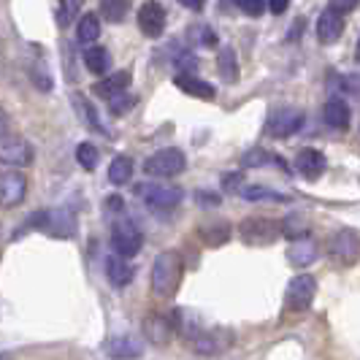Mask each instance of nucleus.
<instances>
[{
  "instance_id": "nucleus-1",
  "label": "nucleus",
  "mask_w": 360,
  "mask_h": 360,
  "mask_svg": "<svg viewBox=\"0 0 360 360\" xmlns=\"http://www.w3.org/2000/svg\"><path fill=\"white\" fill-rule=\"evenodd\" d=\"M181 274H184V263L176 250H165L155 257L152 263V292L158 298H168L179 290Z\"/></svg>"
},
{
  "instance_id": "nucleus-2",
  "label": "nucleus",
  "mask_w": 360,
  "mask_h": 360,
  "mask_svg": "<svg viewBox=\"0 0 360 360\" xmlns=\"http://www.w3.org/2000/svg\"><path fill=\"white\" fill-rule=\"evenodd\" d=\"M30 228H38V231H46L49 236L54 238H73L76 231H79V222H76V214H73V209H44V212H38L33 214L22 228L17 231H30Z\"/></svg>"
},
{
  "instance_id": "nucleus-3",
  "label": "nucleus",
  "mask_w": 360,
  "mask_h": 360,
  "mask_svg": "<svg viewBox=\"0 0 360 360\" xmlns=\"http://www.w3.org/2000/svg\"><path fill=\"white\" fill-rule=\"evenodd\" d=\"M282 233H285V225L276 222V219H269V217H250L238 225L241 241L250 244V247H269Z\"/></svg>"
},
{
  "instance_id": "nucleus-4",
  "label": "nucleus",
  "mask_w": 360,
  "mask_h": 360,
  "mask_svg": "<svg viewBox=\"0 0 360 360\" xmlns=\"http://www.w3.org/2000/svg\"><path fill=\"white\" fill-rule=\"evenodd\" d=\"M184 168H187V158L181 155L179 149H174V146L155 152V155H152V158H146V162H144L146 174H152V176H162V179L179 176Z\"/></svg>"
},
{
  "instance_id": "nucleus-5",
  "label": "nucleus",
  "mask_w": 360,
  "mask_h": 360,
  "mask_svg": "<svg viewBox=\"0 0 360 360\" xmlns=\"http://www.w3.org/2000/svg\"><path fill=\"white\" fill-rule=\"evenodd\" d=\"M314 295H317V279L311 274H298L288 285L285 304L290 311H307L314 304Z\"/></svg>"
},
{
  "instance_id": "nucleus-6",
  "label": "nucleus",
  "mask_w": 360,
  "mask_h": 360,
  "mask_svg": "<svg viewBox=\"0 0 360 360\" xmlns=\"http://www.w3.org/2000/svg\"><path fill=\"white\" fill-rule=\"evenodd\" d=\"M328 252L333 260H339L342 266H352L358 263L360 257V236L349 228L344 231H336V233L328 238Z\"/></svg>"
},
{
  "instance_id": "nucleus-7",
  "label": "nucleus",
  "mask_w": 360,
  "mask_h": 360,
  "mask_svg": "<svg viewBox=\"0 0 360 360\" xmlns=\"http://www.w3.org/2000/svg\"><path fill=\"white\" fill-rule=\"evenodd\" d=\"M139 195L152 209H176L184 200V190L174 184H139Z\"/></svg>"
},
{
  "instance_id": "nucleus-8",
  "label": "nucleus",
  "mask_w": 360,
  "mask_h": 360,
  "mask_svg": "<svg viewBox=\"0 0 360 360\" xmlns=\"http://www.w3.org/2000/svg\"><path fill=\"white\" fill-rule=\"evenodd\" d=\"M111 247H114V252L122 255V257H133V255L141 252V247H144V233L133 222H117L111 228Z\"/></svg>"
},
{
  "instance_id": "nucleus-9",
  "label": "nucleus",
  "mask_w": 360,
  "mask_h": 360,
  "mask_svg": "<svg viewBox=\"0 0 360 360\" xmlns=\"http://www.w3.org/2000/svg\"><path fill=\"white\" fill-rule=\"evenodd\" d=\"M301 127H304V111H301V108L285 106L271 114L266 130H269V136H274V139H290V136H295Z\"/></svg>"
},
{
  "instance_id": "nucleus-10",
  "label": "nucleus",
  "mask_w": 360,
  "mask_h": 360,
  "mask_svg": "<svg viewBox=\"0 0 360 360\" xmlns=\"http://www.w3.org/2000/svg\"><path fill=\"white\" fill-rule=\"evenodd\" d=\"M233 344V333L228 328H214V330H200L193 339V349L198 355H222Z\"/></svg>"
},
{
  "instance_id": "nucleus-11",
  "label": "nucleus",
  "mask_w": 360,
  "mask_h": 360,
  "mask_svg": "<svg viewBox=\"0 0 360 360\" xmlns=\"http://www.w3.org/2000/svg\"><path fill=\"white\" fill-rule=\"evenodd\" d=\"M27 195V176L22 171H3L0 176V203L3 209H14Z\"/></svg>"
},
{
  "instance_id": "nucleus-12",
  "label": "nucleus",
  "mask_w": 360,
  "mask_h": 360,
  "mask_svg": "<svg viewBox=\"0 0 360 360\" xmlns=\"http://www.w3.org/2000/svg\"><path fill=\"white\" fill-rule=\"evenodd\" d=\"M165 8L158 0H146L139 8V27L146 38H160L165 33Z\"/></svg>"
},
{
  "instance_id": "nucleus-13",
  "label": "nucleus",
  "mask_w": 360,
  "mask_h": 360,
  "mask_svg": "<svg viewBox=\"0 0 360 360\" xmlns=\"http://www.w3.org/2000/svg\"><path fill=\"white\" fill-rule=\"evenodd\" d=\"M0 160L6 165H30L33 162V146L19 136L3 133V144H0Z\"/></svg>"
},
{
  "instance_id": "nucleus-14",
  "label": "nucleus",
  "mask_w": 360,
  "mask_h": 360,
  "mask_svg": "<svg viewBox=\"0 0 360 360\" xmlns=\"http://www.w3.org/2000/svg\"><path fill=\"white\" fill-rule=\"evenodd\" d=\"M174 330H176V325H174V317H168V314H160V311H152V314H146L144 336L152 344H158V347L168 344V342H171V336H174Z\"/></svg>"
},
{
  "instance_id": "nucleus-15",
  "label": "nucleus",
  "mask_w": 360,
  "mask_h": 360,
  "mask_svg": "<svg viewBox=\"0 0 360 360\" xmlns=\"http://www.w3.org/2000/svg\"><path fill=\"white\" fill-rule=\"evenodd\" d=\"M320 257V244L311 238V236H301V238H292V244L288 247V260L295 269H307L314 260Z\"/></svg>"
},
{
  "instance_id": "nucleus-16",
  "label": "nucleus",
  "mask_w": 360,
  "mask_h": 360,
  "mask_svg": "<svg viewBox=\"0 0 360 360\" xmlns=\"http://www.w3.org/2000/svg\"><path fill=\"white\" fill-rule=\"evenodd\" d=\"M103 349L111 360H139L144 355V344L136 336H111Z\"/></svg>"
},
{
  "instance_id": "nucleus-17",
  "label": "nucleus",
  "mask_w": 360,
  "mask_h": 360,
  "mask_svg": "<svg viewBox=\"0 0 360 360\" xmlns=\"http://www.w3.org/2000/svg\"><path fill=\"white\" fill-rule=\"evenodd\" d=\"M344 33V14L339 11H333V8H325L320 19H317V38H320V44L325 46H330V44H336Z\"/></svg>"
},
{
  "instance_id": "nucleus-18",
  "label": "nucleus",
  "mask_w": 360,
  "mask_h": 360,
  "mask_svg": "<svg viewBox=\"0 0 360 360\" xmlns=\"http://www.w3.org/2000/svg\"><path fill=\"white\" fill-rule=\"evenodd\" d=\"M295 168H298V174L307 176V179H311V181L320 179L325 171V155L323 152H317V149H311V146H307V149L298 152Z\"/></svg>"
},
{
  "instance_id": "nucleus-19",
  "label": "nucleus",
  "mask_w": 360,
  "mask_h": 360,
  "mask_svg": "<svg viewBox=\"0 0 360 360\" xmlns=\"http://www.w3.org/2000/svg\"><path fill=\"white\" fill-rule=\"evenodd\" d=\"M176 87H179L184 95H193V98H200V101H212L217 95L214 84H209L206 79H198L193 73H176Z\"/></svg>"
},
{
  "instance_id": "nucleus-20",
  "label": "nucleus",
  "mask_w": 360,
  "mask_h": 360,
  "mask_svg": "<svg viewBox=\"0 0 360 360\" xmlns=\"http://www.w3.org/2000/svg\"><path fill=\"white\" fill-rule=\"evenodd\" d=\"M323 117L330 127H336V130H347V127H349V117H352V111H349V103H347L344 98H330V101L323 106Z\"/></svg>"
},
{
  "instance_id": "nucleus-21",
  "label": "nucleus",
  "mask_w": 360,
  "mask_h": 360,
  "mask_svg": "<svg viewBox=\"0 0 360 360\" xmlns=\"http://www.w3.org/2000/svg\"><path fill=\"white\" fill-rule=\"evenodd\" d=\"M106 274L108 279H111V285H117V288H125V285H130L133 282V276H136V269L127 263V257H122V255H111L106 260Z\"/></svg>"
},
{
  "instance_id": "nucleus-22",
  "label": "nucleus",
  "mask_w": 360,
  "mask_h": 360,
  "mask_svg": "<svg viewBox=\"0 0 360 360\" xmlns=\"http://www.w3.org/2000/svg\"><path fill=\"white\" fill-rule=\"evenodd\" d=\"M217 71H219V76H222L228 84H236V82H238L241 68H238L233 46H222V49H219V54H217Z\"/></svg>"
},
{
  "instance_id": "nucleus-23",
  "label": "nucleus",
  "mask_w": 360,
  "mask_h": 360,
  "mask_svg": "<svg viewBox=\"0 0 360 360\" xmlns=\"http://www.w3.org/2000/svg\"><path fill=\"white\" fill-rule=\"evenodd\" d=\"M84 65L95 76H103L111 68V54L106 46H90V49H84Z\"/></svg>"
},
{
  "instance_id": "nucleus-24",
  "label": "nucleus",
  "mask_w": 360,
  "mask_h": 360,
  "mask_svg": "<svg viewBox=\"0 0 360 360\" xmlns=\"http://www.w3.org/2000/svg\"><path fill=\"white\" fill-rule=\"evenodd\" d=\"M241 198L247 200H271V203H288V195L285 193H276L271 187H263V184H244L241 187Z\"/></svg>"
},
{
  "instance_id": "nucleus-25",
  "label": "nucleus",
  "mask_w": 360,
  "mask_h": 360,
  "mask_svg": "<svg viewBox=\"0 0 360 360\" xmlns=\"http://www.w3.org/2000/svg\"><path fill=\"white\" fill-rule=\"evenodd\" d=\"M130 87V73L127 71H117L114 76H108L106 82H101V84H95V92L98 95H103V98H111V95H117V92H127Z\"/></svg>"
},
{
  "instance_id": "nucleus-26",
  "label": "nucleus",
  "mask_w": 360,
  "mask_h": 360,
  "mask_svg": "<svg viewBox=\"0 0 360 360\" xmlns=\"http://www.w3.org/2000/svg\"><path fill=\"white\" fill-rule=\"evenodd\" d=\"M133 176V160L127 155H117L108 165V181L111 184H127Z\"/></svg>"
},
{
  "instance_id": "nucleus-27",
  "label": "nucleus",
  "mask_w": 360,
  "mask_h": 360,
  "mask_svg": "<svg viewBox=\"0 0 360 360\" xmlns=\"http://www.w3.org/2000/svg\"><path fill=\"white\" fill-rule=\"evenodd\" d=\"M101 36V19L98 14H84L79 19V27H76V38L79 44H95Z\"/></svg>"
},
{
  "instance_id": "nucleus-28",
  "label": "nucleus",
  "mask_w": 360,
  "mask_h": 360,
  "mask_svg": "<svg viewBox=\"0 0 360 360\" xmlns=\"http://www.w3.org/2000/svg\"><path fill=\"white\" fill-rule=\"evenodd\" d=\"M200 236H203V241H206L209 247H219V244H225V241L231 238V225H228V222L203 225V228H200Z\"/></svg>"
},
{
  "instance_id": "nucleus-29",
  "label": "nucleus",
  "mask_w": 360,
  "mask_h": 360,
  "mask_svg": "<svg viewBox=\"0 0 360 360\" xmlns=\"http://www.w3.org/2000/svg\"><path fill=\"white\" fill-rule=\"evenodd\" d=\"M130 11V0H101V14L106 17V22H122Z\"/></svg>"
},
{
  "instance_id": "nucleus-30",
  "label": "nucleus",
  "mask_w": 360,
  "mask_h": 360,
  "mask_svg": "<svg viewBox=\"0 0 360 360\" xmlns=\"http://www.w3.org/2000/svg\"><path fill=\"white\" fill-rule=\"evenodd\" d=\"M98 160H101V155H98V149H95L90 141H84V144L76 146V162H79L84 171H95Z\"/></svg>"
},
{
  "instance_id": "nucleus-31",
  "label": "nucleus",
  "mask_w": 360,
  "mask_h": 360,
  "mask_svg": "<svg viewBox=\"0 0 360 360\" xmlns=\"http://www.w3.org/2000/svg\"><path fill=\"white\" fill-rule=\"evenodd\" d=\"M133 106H136V98H133V95H127V92H117V95H111V98H108V108H111V114H117V117L127 114Z\"/></svg>"
},
{
  "instance_id": "nucleus-32",
  "label": "nucleus",
  "mask_w": 360,
  "mask_h": 360,
  "mask_svg": "<svg viewBox=\"0 0 360 360\" xmlns=\"http://www.w3.org/2000/svg\"><path fill=\"white\" fill-rule=\"evenodd\" d=\"M266 162H279V158L269 155L266 149H250V152L244 155L241 165H247V168H260V165H266Z\"/></svg>"
},
{
  "instance_id": "nucleus-33",
  "label": "nucleus",
  "mask_w": 360,
  "mask_h": 360,
  "mask_svg": "<svg viewBox=\"0 0 360 360\" xmlns=\"http://www.w3.org/2000/svg\"><path fill=\"white\" fill-rule=\"evenodd\" d=\"M30 76H33V84H36L38 90H44V92L52 90V76H49V71H46L44 63H36L33 71H30Z\"/></svg>"
},
{
  "instance_id": "nucleus-34",
  "label": "nucleus",
  "mask_w": 360,
  "mask_h": 360,
  "mask_svg": "<svg viewBox=\"0 0 360 360\" xmlns=\"http://www.w3.org/2000/svg\"><path fill=\"white\" fill-rule=\"evenodd\" d=\"M190 36H195L200 46H214L217 44V33L212 27H206V25H195L193 30H190Z\"/></svg>"
},
{
  "instance_id": "nucleus-35",
  "label": "nucleus",
  "mask_w": 360,
  "mask_h": 360,
  "mask_svg": "<svg viewBox=\"0 0 360 360\" xmlns=\"http://www.w3.org/2000/svg\"><path fill=\"white\" fill-rule=\"evenodd\" d=\"M238 6L247 17H263V11L269 8V0H238Z\"/></svg>"
},
{
  "instance_id": "nucleus-36",
  "label": "nucleus",
  "mask_w": 360,
  "mask_h": 360,
  "mask_svg": "<svg viewBox=\"0 0 360 360\" xmlns=\"http://www.w3.org/2000/svg\"><path fill=\"white\" fill-rule=\"evenodd\" d=\"M176 68H179V73H193L195 68H198V60H195V54H190V52H181L176 60Z\"/></svg>"
},
{
  "instance_id": "nucleus-37",
  "label": "nucleus",
  "mask_w": 360,
  "mask_h": 360,
  "mask_svg": "<svg viewBox=\"0 0 360 360\" xmlns=\"http://www.w3.org/2000/svg\"><path fill=\"white\" fill-rule=\"evenodd\" d=\"M358 3L360 0H330L328 8H333V11H339V14H349V11L358 8Z\"/></svg>"
},
{
  "instance_id": "nucleus-38",
  "label": "nucleus",
  "mask_w": 360,
  "mask_h": 360,
  "mask_svg": "<svg viewBox=\"0 0 360 360\" xmlns=\"http://www.w3.org/2000/svg\"><path fill=\"white\" fill-rule=\"evenodd\" d=\"M288 8H290V0H269V11L271 14H276V17L285 14Z\"/></svg>"
},
{
  "instance_id": "nucleus-39",
  "label": "nucleus",
  "mask_w": 360,
  "mask_h": 360,
  "mask_svg": "<svg viewBox=\"0 0 360 360\" xmlns=\"http://www.w3.org/2000/svg\"><path fill=\"white\" fill-rule=\"evenodd\" d=\"M179 3L190 11H203V6H206V0H179Z\"/></svg>"
},
{
  "instance_id": "nucleus-40",
  "label": "nucleus",
  "mask_w": 360,
  "mask_h": 360,
  "mask_svg": "<svg viewBox=\"0 0 360 360\" xmlns=\"http://www.w3.org/2000/svg\"><path fill=\"white\" fill-rule=\"evenodd\" d=\"M198 200L200 203H209V206H217V203H219V195H214V193H198Z\"/></svg>"
},
{
  "instance_id": "nucleus-41",
  "label": "nucleus",
  "mask_w": 360,
  "mask_h": 360,
  "mask_svg": "<svg viewBox=\"0 0 360 360\" xmlns=\"http://www.w3.org/2000/svg\"><path fill=\"white\" fill-rule=\"evenodd\" d=\"M304 25H307V22H304V19H295V25H292V30H290V41H295V38H298V33H304Z\"/></svg>"
},
{
  "instance_id": "nucleus-42",
  "label": "nucleus",
  "mask_w": 360,
  "mask_h": 360,
  "mask_svg": "<svg viewBox=\"0 0 360 360\" xmlns=\"http://www.w3.org/2000/svg\"><path fill=\"white\" fill-rule=\"evenodd\" d=\"M106 206L111 209V212H120V209H122V198H117V195H114V198L106 200Z\"/></svg>"
},
{
  "instance_id": "nucleus-43",
  "label": "nucleus",
  "mask_w": 360,
  "mask_h": 360,
  "mask_svg": "<svg viewBox=\"0 0 360 360\" xmlns=\"http://www.w3.org/2000/svg\"><path fill=\"white\" fill-rule=\"evenodd\" d=\"M355 60L360 63V36H358V44H355Z\"/></svg>"
},
{
  "instance_id": "nucleus-44",
  "label": "nucleus",
  "mask_w": 360,
  "mask_h": 360,
  "mask_svg": "<svg viewBox=\"0 0 360 360\" xmlns=\"http://www.w3.org/2000/svg\"><path fill=\"white\" fill-rule=\"evenodd\" d=\"M3 360H8V358H3Z\"/></svg>"
}]
</instances>
